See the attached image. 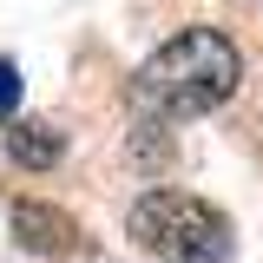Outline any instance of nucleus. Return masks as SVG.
Returning a JSON list of instances; mask_svg holds the SVG:
<instances>
[{"mask_svg":"<svg viewBox=\"0 0 263 263\" xmlns=\"http://www.w3.org/2000/svg\"><path fill=\"white\" fill-rule=\"evenodd\" d=\"M237 86H243V53L217 27H184L132 72V105L152 125H178L217 112Z\"/></svg>","mask_w":263,"mask_h":263,"instance_id":"nucleus-1","label":"nucleus"},{"mask_svg":"<svg viewBox=\"0 0 263 263\" xmlns=\"http://www.w3.org/2000/svg\"><path fill=\"white\" fill-rule=\"evenodd\" d=\"M125 230L158 263H224L230 257V217L191 191H145L132 204Z\"/></svg>","mask_w":263,"mask_h":263,"instance_id":"nucleus-2","label":"nucleus"},{"mask_svg":"<svg viewBox=\"0 0 263 263\" xmlns=\"http://www.w3.org/2000/svg\"><path fill=\"white\" fill-rule=\"evenodd\" d=\"M7 224H13V237L27 243V250H40V257H60V263H79L92 243H86V230L66 217L60 204H33V197H20L13 211H7Z\"/></svg>","mask_w":263,"mask_h":263,"instance_id":"nucleus-3","label":"nucleus"},{"mask_svg":"<svg viewBox=\"0 0 263 263\" xmlns=\"http://www.w3.org/2000/svg\"><path fill=\"white\" fill-rule=\"evenodd\" d=\"M66 152V132H53L46 119H20V125L7 132V158L27 164V171H46V164H60Z\"/></svg>","mask_w":263,"mask_h":263,"instance_id":"nucleus-4","label":"nucleus"},{"mask_svg":"<svg viewBox=\"0 0 263 263\" xmlns=\"http://www.w3.org/2000/svg\"><path fill=\"white\" fill-rule=\"evenodd\" d=\"M13 105H20V66L0 60V119H13Z\"/></svg>","mask_w":263,"mask_h":263,"instance_id":"nucleus-5","label":"nucleus"}]
</instances>
